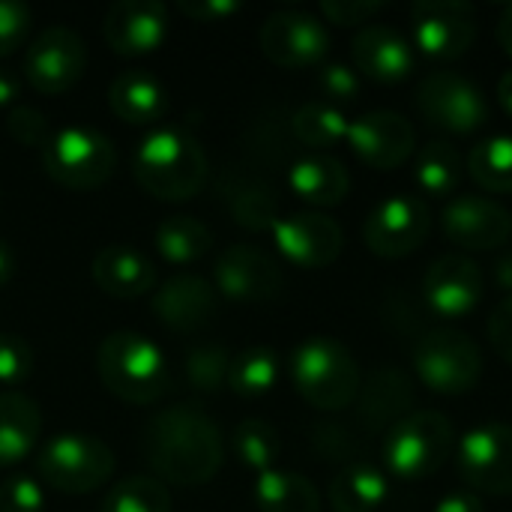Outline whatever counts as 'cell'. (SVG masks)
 Wrapping results in <instances>:
<instances>
[{
    "mask_svg": "<svg viewBox=\"0 0 512 512\" xmlns=\"http://www.w3.org/2000/svg\"><path fill=\"white\" fill-rule=\"evenodd\" d=\"M216 294L240 303H264L282 291V267L258 246H228L213 267Z\"/></svg>",
    "mask_w": 512,
    "mask_h": 512,
    "instance_id": "ac0fdd59",
    "label": "cell"
},
{
    "mask_svg": "<svg viewBox=\"0 0 512 512\" xmlns=\"http://www.w3.org/2000/svg\"><path fill=\"white\" fill-rule=\"evenodd\" d=\"M465 171L483 192L512 195V135L480 138L468 153Z\"/></svg>",
    "mask_w": 512,
    "mask_h": 512,
    "instance_id": "1f68e13d",
    "label": "cell"
},
{
    "mask_svg": "<svg viewBox=\"0 0 512 512\" xmlns=\"http://www.w3.org/2000/svg\"><path fill=\"white\" fill-rule=\"evenodd\" d=\"M432 228L429 204L417 195H390L363 222V243L372 255L396 261L414 255Z\"/></svg>",
    "mask_w": 512,
    "mask_h": 512,
    "instance_id": "30bf717a",
    "label": "cell"
},
{
    "mask_svg": "<svg viewBox=\"0 0 512 512\" xmlns=\"http://www.w3.org/2000/svg\"><path fill=\"white\" fill-rule=\"evenodd\" d=\"M93 282L114 300H138L156 288V264L135 246L111 243L93 258Z\"/></svg>",
    "mask_w": 512,
    "mask_h": 512,
    "instance_id": "603a6c76",
    "label": "cell"
},
{
    "mask_svg": "<svg viewBox=\"0 0 512 512\" xmlns=\"http://www.w3.org/2000/svg\"><path fill=\"white\" fill-rule=\"evenodd\" d=\"M495 33H498V42H501L504 54H507V57H512V3L507 6V9H504V12H501Z\"/></svg>",
    "mask_w": 512,
    "mask_h": 512,
    "instance_id": "681fc988",
    "label": "cell"
},
{
    "mask_svg": "<svg viewBox=\"0 0 512 512\" xmlns=\"http://www.w3.org/2000/svg\"><path fill=\"white\" fill-rule=\"evenodd\" d=\"M498 102H501V108L512 117V69H507L501 75V81H498Z\"/></svg>",
    "mask_w": 512,
    "mask_h": 512,
    "instance_id": "f5cc1de1",
    "label": "cell"
},
{
    "mask_svg": "<svg viewBox=\"0 0 512 512\" xmlns=\"http://www.w3.org/2000/svg\"><path fill=\"white\" fill-rule=\"evenodd\" d=\"M420 381L438 396H465L483 378V354L462 330H432L414 351Z\"/></svg>",
    "mask_w": 512,
    "mask_h": 512,
    "instance_id": "ba28073f",
    "label": "cell"
},
{
    "mask_svg": "<svg viewBox=\"0 0 512 512\" xmlns=\"http://www.w3.org/2000/svg\"><path fill=\"white\" fill-rule=\"evenodd\" d=\"M291 192L312 207H336L351 192V174L345 162L330 153H309L288 168Z\"/></svg>",
    "mask_w": 512,
    "mask_h": 512,
    "instance_id": "d4e9b609",
    "label": "cell"
},
{
    "mask_svg": "<svg viewBox=\"0 0 512 512\" xmlns=\"http://www.w3.org/2000/svg\"><path fill=\"white\" fill-rule=\"evenodd\" d=\"M441 231L465 252H492L510 243L512 213L489 195H453L441 210Z\"/></svg>",
    "mask_w": 512,
    "mask_h": 512,
    "instance_id": "2e32d148",
    "label": "cell"
},
{
    "mask_svg": "<svg viewBox=\"0 0 512 512\" xmlns=\"http://www.w3.org/2000/svg\"><path fill=\"white\" fill-rule=\"evenodd\" d=\"M228 369H231V354L222 345L201 342L186 351V381L198 393H219L228 387Z\"/></svg>",
    "mask_w": 512,
    "mask_h": 512,
    "instance_id": "8d00e7d4",
    "label": "cell"
},
{
    "mask_svg": "<svg viewBox=\"0 0 512 512\" xmlns=\"http://www.w3.org/2000/svg\"><path fill=\"white\" fill-rule=\"evenodd\" d=\"M486 294L483 270L474 258L453 252L441 255L429 264L423 276V297L426 306L441 318H465L471 315Z\"/></svg>",
    "mask_w": 512,
    "mask_h": 512,
    "instance_id": "d6986e66",
    "label": "cell"
},
{
    "mask_svg": "<svg viewBox=\"0 0 512 512\" xmlns=\"http://www.w3.org/2000/svg\"><path fill=\"white\" fill-rule=\"evenodd\" d=\"M177 9H180L183 15H189V18L207 24V21H222V18H228V15H234V12H240L243 6H240L237 0H180Z\"/></svg>",
    "mask_w": 512,
    "mask_h": 512,
    "instance_id": "bcb514c9",
    "label": "cell"
},
{
    "mask_svg": "<svg viewBox=\"0 0 512 512\" xmlns=\"http://www.w3.org/2000/svg\"><path fill=\"white\" fill-rule=\"evenodd\" d=\"M414 102L429 126L453 135H471L489 117L486 93L471 78L450 69H435L420 78Z\"/></svg>",
    "mask_w": 512,
    "mask_h": 512,
    "instance_id": "9c48e42d",
    "label": "cell"
},
{
    "mask_svg": "<svg viewBox=\"0 0 512 512\" xmlns=\"http://www.w3.org/2000/svg\"><path fill=\"white\" fill-rule=\"evenodd\" d=\"M33 372V348L18 333H0V387H18Z\"/></svg>",
    "mask_w": 512,
    "mask_h": 512,
    "instance_id": "74e56055",
    "label": "cell"
},
{
    "mask_svg": "<svg viewBox=\"0 0 512 512\" xmlns=\"http://www.w3.org/2000/svg\"><path fill=\"white\" fill-rule=\"evenodd\" d=\"M345 141L375 171H393L405 165L417 150L414 123L390 108H375L351 120Z\"/></svg>",
    "mask_w": 512,
    "mask_h": 512,
    "instance_id": "e0dca14e",
    "label": "cell"
},
{
    "mask_svg": "<svg viewBox=\"0 0 512 512\" xmlns=\"http://www.w3.org/2000/svg\"><path fill=\"white\" fill-rule=\"evenodd\" d=\"M111 111L132 126H153L168 111V87L147 69H126L108 87Z\"/></svg>",
    "mask_w": 512,
    "mask_h": 512,
    "instance_id": "cb8c5ba5",
    "label": "cell"
},
{
    "mask_svg": "<svg viewBox=\"0 0 512 512\" xmlns=\"http://www.w3.org/2000/svg\"><path fill=\"white\" fill-rule=\"evenodd\" d=\"M270 234L276 252L300 270H324L336 264L345 246L339 222L321 210H297L288 216H276Z\"/></svg>",
    "mask_w": 512,
    "mask_h": 512,
    "instance_id": "4fadbf2b",
    "label": "cell"
},
{
    "mask_svg": "<svg viewBox=\"0 0 512 512\" xmlns=\"http://www.w3.org/2000/svg\"><path fill=\"white\" fill-rule=\"evenodd\" d=\"M318 87L330 99V105H345L360 96V72L348 63H324L318 72Z\"/></svg>",
    "mask_w": 512,
    "mask_h": 512,
    "instance_id": "7bdbcfd3",
    "label": "cell"
},
{
    "mask_svg": "<svg viewBox=\"0 0 512 512\" xmlns=\"http://www.w3.org/2000/svg\"><path fill=\"white\" fill-rule=\"evenodd\" d=\"M288 375L303 402L318 411H345L357 402L363 378L354 354L330 339L309 336L303 339L288 360Z\"/></svg>",
    "mask_w": 512,
    "mask_h": 512,
    "instance_id": "277c9868",
    "label": "cell"
},
{
    "mask_svg": "<svg viewBox=\"0 0 512 512\" xmlns=\"http://www.w3.org/2000/svg\"><path fill=\"white\" fill-rule=\"evenodd\" d=\"M495 282H498V288H501L507 297H512V252L498 261V267H495Z\"/></svg>",
    "mask_w": 512,
    "mask_h": 512,
    "instance_id": "f907efd6",
    "label": "cell"
},
{
    "mask_svg": "<svg viewBox=\"0 0 512 512\" xmlns=\"http://www.w3.org/2000/svg\"><path fill=\"white\" fill-rule=\"evenodd\" d=\"M0 512H45V486L27 474L6 477L0 483Z\"/></svg>",
    "mask_w": 512,
    "mask_h": 512,
    "instance_id": "f35d334b",
    "label": "cell"
},
{
    "mask_svg": "<svg viewBox=\"0 0 512 512\" xmlns=\"http://www.w3.org/2000/svg\"><path fill=\"white\" fill-rule=\"evenodd\" d=\"M33 24V12L21 0H0V57H9L24 45Z\"/></svg>",
    "mask_w": 512,
    "mask_h": 512,
    "instance_id": "b9f144b4",
    "label": "cell"
},
{
    "mask_svg": "<svg viewBox=\"0 0 512 512\" xmlns=\"http://www.w3.org/2000/svg\"><path fill=\"white\" fill-rule=\"evenodd\" d=\"M258 45L267 60L285 69L315 66L330 51L327 24L303 9H279L270 12L258 30Z\"/></svg>",
    "mask_w": 512,
    "mask_h": 512,
    "instance_id": "9a60e30c",
    "label": "cell"
},
{
    "mask_svg": "<svg viewBox=\"0 0 512 512\" xmlns=\"http://www.w3.org/2000/svg\"><path fill=\"white\" fill-rule=\"evenodd\" d=\"M216 297L213 282L198 273H180L153 291V315L177 333H195L213 318Z\"/></svg>",
    "mask_w": 512,
    "mask_h": 512,
    "instance_id": "7402d4cb",
    "label": "cell"
},
{
    "mask_svg": "<svg viewBox=\"0 0 512 512\" xmlns=\"http://www.w3.org/2000/svg\"><path fill=\"white\" fill-rule=\"evenodd\" d=\"M153 243H156V252H159L162 261L183 267V264L201 261L210 252L213 234H210V228L201 219L177 213V216H168V219H162L156 225Z\"/></svg>",
    "mask_w": 512,
    "mask_h": 512,
    "instance_id": "4dcf8cb0",
    "label": "cell"
},
{
    "mask_svg": "<svg viewBox=\"0 0 512 512\" xmlns=\"http://www.w3.org/2000/svg\"><path fill=\"white\" fill-rule=\"evenodd\" d=\"M435 512H486V507L474 492H453L438 501Z\"/></svg>",
    "mask_w": 512,
    "mask_h": 512,
    "instance_id": "7dc6e473",
    "label": "cell"
},
{
    "mask_svg": "<svg viewBox=\"0 0 512 512\" xmlns=\"http://www.w3.org/2000/svg\"><path fill=\"white\" fill-rule=\"evenodd\" d=\"M21 93V78L9 69H0V108L12 105Z\"/></svg>",
    "mask_w": 512,
    "mask_h": 512,
    "instance_id": "c3c4849f",
    "label": "cell"
},
{
    "mask_svg": "<svg viewBox=\"0 0 512 512\" xmlns=\"http://www.w3.org/2000/svg\"><path fill=\"white\" fill-rule=\"evenodd\" d=\"M486 336L492 351L512 366V297H504L486 321Z\"/></svg>",
    "mask_w": 512,
    "mask_h": 512,
    "instance_id": "f6af8a7d",
    "label": "cell"
},
{
    "mask_svg": "<svg viewBox=\"0 0 512 512\" xmlns=\"http://www.w3.org/2000/svg\"><path fill=\"white\" fill-rule=\"evenodd\" d=\"M384 6V0H321V15L336 27H357L375 18Z\"/></svg>",
    "mask_w": 512,
    "mask_h": 512,
    "instance_id": "ee69618b",
    "label": "cell"
},
{
    "mask_svg": "<svg viewBox=\"0 0 512 512\" xmlns=\"http://www.w3.org/2000/svg\"><path fill=\"white\" fill-rule=\"evenodd\" d=\"M390 498V480L381 468L369 462L345 465L327 489L333 512H378Z\"/></svg>",
    "mask_w": 512,
    "mask_h": 512,
    "instance_id": "4316f807",
    "label": "cell"
},
{
    "mask_svg": "<svg viewBox=\"0 0 512 512\" xmlns=\"http://www.w3.org/2000/svg\"><path fill=\"white\" fill-rule=\"evenodd\" d=\"M42 435V411L39 405L18 393H0V468H12L24 462Z\"/></svg>",
    "mask_w": 512,
    "mask_h": 512,
    "instance_id": "484cf974",
    "label": "cell"
},
{
    "mask_svg": "<svg viewBox=\"0 0 512 512\" xmlns=\"http://www.w3.org/2000/svg\"><path fill=\"white\" fill-rule=\"evenodd\" d=\"M144 456L159 483L204 486L219 474L225 447L210 414L198 405H174L150 417L144 429Z\"/></svg>",
    "mask_w": 512,
    "mask_h": 512,
    "instance_id": "6da1fadb",
    "label": "cell"
},
{
    "mask_svg": "<svg viewBox=\"0 0 512 512\" xmlns=\"http://www.w3.org/2000/svg\"><path fill=\"white\" fill-rule=\"evenodd\" d=\"M45 174L72 192H87L102 186L117 168V150L111 138L93 126L75 123L51 132L42 147Z\"/></svg>",
    "mask_w": 512,
    "mask_h": 512,
    "instance_id": "52a82bcc",
    "label": "cell"
},
{
    "mask_svg": "<svg viewBox=\"0 0 512 512\" xmlns=\"http://www.w3.org/2000/svg\"><path fill=\"white\" fill-rule=\"evenodd\" d=\"M462 480L495 498L512 495V426L510 423H480L462 435L456 450Z\"/></svg>",
    "mask_w": 512,
    "mask_h": 512,
    "instance_id": "7c38bea8",
    "label": "cell"
},
{
    "mask_svg": "<svg viewBox=\"0 0 512 512\" xmlns=\"http://www.w3.org/2000/svg\"><path fill=\"white\" fill-rule=\"evenodd\" d=\"M105 42L120 57L153 54L165 45L171 18L159 0H117L105 12Z\"/></svg>",
    "mask_w": 512,
    "mask_h": 512,
    "instance_id": "ffe728a7",
    "label": "cell"
},
{
    "mask_svg": "<svg viewBox=\"0 0 512 512\" xmlns=\"http://www.w3.org/2000/svg\"><path fill=\"white\" fill-rule=\"evenodd\" d=\"M132 174L159 201H189L207 183V156L180 126H153L135 147Z\"/></svg>",
    "mask_w": 512,
    "mask_h": 512,
    "instance_id": "7a4b0ae2",
    "label": "cell"
},
{
    "mask_svg": "<svg viewBox=\"0 0 512 512\" xmlns=\"http://www.w3.org/2000/svg\"><path fill=\"white\" fill-rule=\"evenodd\" d=\"M12 273H15V255H12V249L6 246V240H0V288L9 285Z\"/></svg>",
    "mask_w": 512,
    "mask_h": 512,
    "instance_id": "816d5d0a",
    "label": "cell"
},
{
    "mask_svg": "<svg viewBox=\"0 0 512 512\" xmlns=\"http://www.w3.org/2000/svg\"><path fill=\"white\" fill-rule=\"evenodd\" d=\"M282 375V360L276 351L270 348H246L240 354L231 357V369H228V390H234L237 396H264L279 384Z\"/></svg>",
    "mask_w": 512,
    "mask_h": 512,
    "instance_id": "836d02e7",
    "label": "cell"
},
{
    "mask_svg": "<svg viewBox=\"0 0 512 512\" xmlns=\"http://www.w3.org/2000/svg\"><path fill=\"white\" fill-rule=\"evenodd\" d=\"M348 123L351 120L345 117V111L330 102H306L291 117L294 135L300 138V144L312 150H327L342 144L348 138Z\"/></svg>",
    "mask_w": 512,
    "mask_h": 512,
    "instance_id": "d6a6232c",
    "label": "cell"
},
{
    "mask_svg": "<svg viewBox=\"0 0 512 512\" xmlns=\"http://www.w3.org/2000/svg\"><path fill=\"white\" fill-rule=\"evenodd\" d=\"M36 471L48 489L90 495L114 474V453L105 441L84 432H57L36 456Z\"/></svg>",
    "mask_w": 512,
    "mask_h": 512,
    "instance_id": "8992f818",
    "label": "cell"
},
{
    "mask_svg": "<svg viewBox=\"0 0 512 512\" xmlns=\"http://www.w3.org/2000/svg\"><path fill=\"white\" fill-rule=\"evenodd\" d=\"M87 69V45L78 30L51 24L39 30L24 51V78L33 90L57 96L78 84Z\"/></svg>",
    "mask_w": 512,
    "mask_h": 512,
    "instance_id": "8fae6325",
    "label": "cell"
},
{
    "mask_svg": "<svg viewBox=\"0 0 512 512\" xmlns=\"http://www.w3.org/2000/svg\"><path fill=\"white\" fill-rule=\"evenodd\" d=\"M231 447H234V456L249 471L264 474V471L276 468L279 453H282V438L267 420H243V423H237V429L231 435Z\"/></svg>",
    "mask_w": 512,
    "mask_h": 512,
    "instance_id": "e575fe53",
    "label": "cell"
},
{
    "mask_svg": "<svg viewBox=\"0 0 512 512\" xmlns=\"http://www.w3.org/2000/svg\"><path fill=\"white\" fill-rule=\"evenodd\" d=\"M360 414L369 426H396L402 417H408V408L414 402V387L399 369H381L372 375L366 387H360Z\"/></svg>",
    "mask_w": 512,
    "mask_h": 512,
    "instance_id": "83f0119b",
    "label": "cell"
},
{
    "mask_svg": "<svg viewBox=\"0 0 512 512\" xmlns=\"http://www.w3.org/2000/svg\"><path fill=\"white\" fill-rule=\"evenodd\" d=\"M96 375L111 396L129 405H153L171 390L165 348L138 330H117L99 342Z\"/></svg>",
    "mask_w": 512,
    "mask_h": 512,
    "instance_id": "3957f363",
    "label": "cell"
},
{
    "mask_svg": "<svg viewBox=\"0 0 512 512\" xmlns=\"http://www.w3.org/2000/svg\"><path fill=\"white\" fill-rule=\"evenodd\" d=\"M456 444L450 417L441 411H411L384 438V465L402 483H420L444 468Z\"/></svg>",
    "mask_w": 512,
    "mask_h": 512,
    "instance_id": "5b68a950",
    "label": "cell"
},
{
    "mask_svg": "<svg viewBox=\"0 0 512 512\" xmlns=\"http://www.w3.org/2000/svg\"><path fill=\"white\" fill-rule=\"evenodd\" d=\"M351 57L357 72L381 84L405 81L417 66L414 45L387 24H366L351 42Z\"/></svg>",
    "mask_w": 512,
    "mask_h": 512,
    "instance_id": "44dd1931",
    "label": "cell"
},
{
    "mask_svg": "<svg viewBox=\"0 0 512 512\" xmlns=\"http://www.w3.org/2000/svg\"><path fill=\"white\" fill-rule=\"evenodd\" d=\"M276 201L267 189H246L234 198V219L252 231H261L276 222Z\"/></svg>",
    "mask_w": 512,
    "mask_h": 512,
    "instance_id": "60d3db41",
    "label": "cell"
},
{
    "mask_svg": "<svg viewBox=\"0 0 512 512\" xmlns=\"http://www.w3.org/2000/svg\"><path fill=\"white\" fill-rule=\"evenodd\" d=\"M6 129H9L12 141H18L21 147H39L42 150L51 138L48 117L33 105H15L6 114Z\"/></svg>",
    "mask_w": 512,
    "mask_h": 512,
    "instance_id": "ab89813d",
    "label": "cell"
},
{
    "mask_svg": "<svg viewBox=\"0 0 512 512\" xmlns=\"http://www.w3.org/2000/svg\"><path fill=\"white\" fill-rule=\"evenodd\" d=\"M414 45L435 60H459L477 39V9L465 0H417L411 6Z\"/></svg>",
    "mask_w": 512,
    "mask_h": 512,
    "instance_id": "5bb4252c",
    "label": "cell"
},
{
    "mask_svg": "<svg viewBox=\"0 0 512 512\" xmlns=\"http://www.w3.org/2000/svg\"><path fill=\"white\" fill-rule=\"evenodd\" d=\"M102 512H171V495L156 477H126L111 486Z\"/></svg>",
    "mask_w": 512,
    "mask_h": 512,
    "instance_id": "d590c367",
    "label": "cell"
},
{
    "mask_svg": "<svg viewBox=\"0 0 512 512\" xmlns=\"http://www.w3.org/2000/svg\"><path fill=\"white\" fill-rule=\"evenodd\" d=\"M252 495L261 512H321V495L315 483L285 468H270L258 474Z\"/></svg>",
    "mask_w": 512,
    "mask_h": 512,
    "instance_id": "f1b7e54d",
    "label": "cell"
},
{
    "mask_svg": "<svg viewBox=\"0 0 512 512\" xmlns=\"http://www.w3.org/2000/svg\"><path fill=\"white\" fill-rule=\"evenodd\" d=\"M414 177L420 189L432 198H453L465 180V159L450 141H426L414 162Z\"/></svg>",
    "mask_w": 512,
    "mask_h": 512,
    "instance_id": "f546056e",
    "label": "cell"
}]
</instances>
